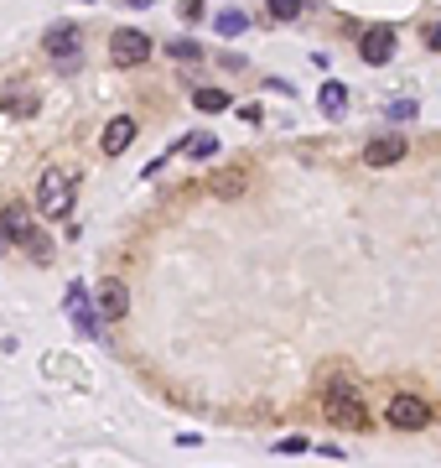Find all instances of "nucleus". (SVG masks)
Instances as JSON below:
<instances>
[{"instance_id":"obj_1","label":"nucleus","mask_w":441,"mask_h":468,"mask_svg":"<svg viewBox=\"0 0 441 468\" xmlns=\"http://www.w3.org/2000/svg\"><path fill=\"white\" fill-rule=\"evenodd\" d=\"M323 411H327V422H338V427H348V432H363V427H369L363 390H358L353 380H343V374L323 385Z\"/></svg>"},{"instance_id":"obj_2","label":"nucleus","mask_w":441,"mask_h":468,"mask_svg":"<svg viewBox=\"0 0 441 468\" xmlns=\"http://www.w3.org/2000/svg\"><path fill=\"white\" fill-rule=\"evenodd\" d=\"M0 224H5V234H11V240H16L21 250H31V255H37L42 266L53 260V240H47V234H42V229L31 224V214L21 209V203H11V209L0 214Z\"/></svg>"},{"instance_id":"obj_3","label":"nucleus","mask_w":441,"mask_h":468,"mask_svg":"<svg viewBox=\"0 0 441 468\" xmlns=\"http://www.w3.org/2000/svg\"><path fill=\"white\" fill-rule=\"evenodd\" d=\"M37 214L42 218H68L73 214V177L68 172H42V183H37Z\"/></svg>"},{"instance_id":"obj_4","label":"nucleus","mask_w":441,"mask_h":468,"mask_svg":"<svg viewBox=\"0 0 441 468\" xmlns=\"http://www.w3.org/2000/svg\"><path fill=\"white\" fill-rule=\"evenodd\" d=\"M42 47H47V58L58 62V68H78V58H84V31L73 27V21H53V27L42 31Z\"/></svg>"},{"instance_id":"obj_5","label":"nucleus","mask_w":441,"mask_h":468,"mask_svg":"<svg viewBox=\"0 0 441 468\" xmlns=\"http://www.w3.org/2000/svg\"><path fill=\"white\" fill-rule=\"evenodd\" d=\"M146 58H151V37L146 31H135V27L110 31V62H115V68H141Z\"/></svg>"},{"instance_id":"obj_6","label":"nucleus","mask_w":441,"mask_h":468,"mask_svg":"<svg viewBox=\"0 0 441 468\" xmlns=\"http://www.w3.org/2000/svg\"><path fill=\"white\" fill-rule=\"evenodd\" d=\"M384 422H389L395 432H426V427H431V406L421 401V396H395L389 411H384Z\"/></svg>"},{"instance_id":"obj_7","label":"nucleus","mask_w":441,"mask_h":468,"mask_svg":"<svg viewBox=\"0 0 441 468\" xmlns=\"http://www.w3.org/2000/svg\"><path fill=\"white\" fill-rule=\"evenodd\" d=\"M62 312H68V317L78 323V333H84V339H99V328H104L99 317H104V312H94V308H88V291L78 286V281L68 286V297H62Z\"/></svg>"},{"instance_id":"obj_8","label":"nucleus","mask_w":441,"mask_h":468,"mask_svg":"<svg viewBox=\"0 0 441 468\" xmlns=\"http://www.w3.org/2000/svg\"><path fill=\"white\" fill-rule=\"evenodd\" d=\"M358 58L369 62V68H384V62L395 58V27H369V31H363Z\"/></svg>"},{"instance_id":"obj_9","label":"nucleus","mask_w":441,"mask_h":468,"mask_svg":"<svg viewBox=\"0 0 441 468\" xmlns=\"http://www.w3.org/2000/svg\"><path fill=\"white\" fill-rule=\"evenodd\" d=\"M395 161H405V135H374L363 146V167H395Z\"/></svg>"},{"instance_id":"obj_10","label":"nucleus","mask_w":441,"mask_h":468,"mask_svg":"<svg viewBox=\"0 0 441 468\" xmlns=\"http://www.w3.org/2000/svg\"><path fill=\"white\" fill-rule=\"evenodd\" d=\"M0 110L16 115V120H31V115L42 110V99H37V89H27V84H11V89H0Z\"/></svg>"},{"instance_id":"obj_11","label":"nucleus","mask_w":441,"mask_h":468,"mask_svg":"<svg viewBox=\"0 0 441 468\" xmlns=\"http://www.w3.org/2000/svg\"><path fill=\"white\" fill-rule=\"evenodd\" d=\"M94 302H99V312H104V323H119V317L130 312V291H125V281H104Z\"/></svg>"},{"instance_id":"obj_12","label":"nucleus","mask_w":441,"mask_h":468,"mask_svg":"<svg viewBox=\"0 0 441 468\" xmlns=\"http://www.w3.org/2000/svg\"><path fill=\"white\" fill-rule=\"evenodd\" d=\"M130 141H135V120H130V115H115V120L104 125V135H99V146H104V156L130 152Z\"/></svg>"},{"instance_id":"obj_13","label":"nucleus","mask_w":441,"mask_h":468,"mask_svg":"<svg viewBox=\"0 0 441 468\" xmlns=\"http://www.w3.org/2000/svg\"><path fill=\"white\" fill-rule=\"evenodd\" d=\"M317 104H323V115H327V120H343V110H348V84L327 78L323 94H317Z\"/></svg>"},{"instance_id":"obj_14","label":"nucleus","mask_w":441,"mask_h":468,"mask_svg":"<svg viewBox=\"0 0 441 468\" xmlns=\"http://www.w3.org/2000/svg\"><path fill=\"white\" fill-rule=\"evenodd\" d=\"M229 104H234V99L224 89H192V110H198V115H224Z\"/></svg>"},{"instance_id":"obj_15","label":"nucleus","mask_w":441,"mask_h":468,"mask_svg":"<svg viewBox=\"0 0 441 468\" xmlns=\"http://www.w3.org/2000/svg\"><path fill=\"white\" fill-rule=\"evenodd\" d=\"M213 27H218V37H244V31H249V16H244V11H218Z\"/></svg>"},{"instance_id":"obj_16","label":"nucleus","mask_w":441,"mask_h":468,"mask_svg":"<svg viewBox=\"0 0 441 468\" xmlns=\"http://www.w3.org/2000/svg\"><path fill=\"white\" fill-rule=\"evenodd\" d=\"M167 53H172L176 62H192V58H203V47H198L192 37H176V42H167Z\"/></svg>"},{"instance_id":"obj_17","label":"nucleus","mask_w":441,"mask_h":468,"mask_svg":"<svg viewBox=\"0 0 441 468\" xmlns=\"http://www.w3.org/2000/svg\"><path fill=\"white\" fill-rule=\"evenodd\" d=\"M265 5H270L275 21H296V16H301V0H265Z\"/></svg>"},{"instance_id":"obj_18","label":"nucleus","mask_w":441,"mask_h":468,"mask_svg":"<svg viewBox=\"0 0 441 468\" xmlns=\"http://www.w3.org/2000/svg\"><path fill=\"white\" fill-rule=\"evenodd\" d=\"M213 152H218V141H213V135H198V141H187V156H192V161H208Z\"/></svg>"},{"instance_id":"obj_19","label":"nucleus","mask_w":441,"mask_h":468,"mask_svg":"<svg viewBox=\"0 0 441 468\" xmlns=\"http://www.w3.org/2000/svg\"><path fill=\"white\" fill-rule=\"evenodd\" d=\"M213 193H224V198L244 193V172H229V177H218V183H213Z\"/></svg>"},{"instance_id":"obj_20","label":"nucleus","mask_w":441,"mask_h":468,"mask_svg":"<svg viewBox=\"0 0 441 468\" xmlns=\"http://www.w3.org/2000/svg\"><path fill=\"white\" fill-rule=\"evenodd\" d=\"M415 110H421L415 99H395V104H389V120H415Z\"/></svg>"},{"instance_id":"obj_21","label":"nucleus","mask_w":441,"mask_h":468,"mask_svg":"<svg viewBox=\"0 0 441 468\" xmlns=\"http://www.w3.org/2000/svg\"><path fill=\"white\" fill-rule=\"evenodd\" d=\"M176 16H182V21H198V16H203V0H182Z\"/></svg>"},{"instance_id":"obj_22","label":"nucleus","mask_w":441,"mask_h":468,"mask_svg":"<svg viewBox=\"0 0 441 468\" xmlns=\"http://www.w3.org/2000/svg\"><path fill=\"white\" fill-rule=\"evenodd\" d=\"M421 37H426V47H431V53H441V21H431Z\"/></svg>"},{"instance_id":"obj_23","label":"nucleus","mask_w":441,"mask_h":468,"mask_svg":"<svg viewBox=\"0 0 441 468\" xmlns=\"http://www.w3.org/2000/svg\"><path fill=\"white\" fill-rule=\"evenodd\" d=\"M281 453H306V437H281Z\"/></svg>"},{"instance_id":"obj_24","label":"nucleus","mask_w":441,"mask_h":468,"mask_svg":"<svg viewBox=\"0 0 441 468\" xmlns=\"http://www.w3.org/2000/svg\"><path fill=\"white\" fill-rule=\"evenodd\" d=\"M125 5H135V11H146V5H156V0H125Z\"/></svg>"},{"instance_id":"obj_25","label":"nucleus","mask_w":441,"mask_h":468,"mask_svg":"<svg viewBox=\"0 0 441 468\" xmlns=\"http://www.w3.org/2000/svg\"><path fill=\"white\" fill-rule=\"evenodd\" d=\"M5 240H11V234H5V224H0V245H5Z\"/></svg>"}]
</instances>
